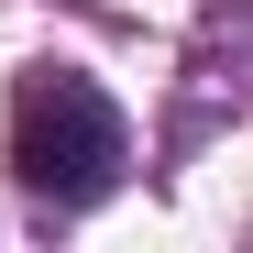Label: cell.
I'll use <instances>...</instances> for the list:
<instances>
[{
	"label": "cell",
	"mask_w": 253,
	"mask_h": 253,
	"mask_svg": "<svg viewBox=\"0 0 253 253\" xmlns=\"http://www.w3.org/2000/svg\"><path fill=\"white\" fill-rule=\"evenodd\" d=\"M11 165H22V187H33V198L88 209V198L121 187L132 132H121V110H110L77 66H44V77H22V99H11Z\"/></svg>",
	"instance_id": "6da1fadb"
}]
</instances>
